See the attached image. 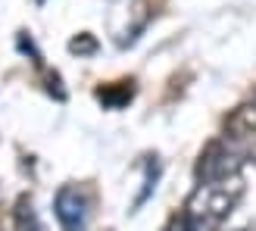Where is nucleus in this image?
<instances>
[{"mask_svg": "<svg viewBox=\"0 0 256 231\" xmlns=\"http://www.w3.org/2000/svg\"><path fill=\"white\" fill-rule=\"evenodd\" d=\"M72 50H75V54H91V50H94V41H91V38H82V41H72Z\"/></svg>", "mask_w": 256, "mask_h": 231, "instance_id": "nucleus-6", "label": "nucleus"}, {"mask_svg": "<svg viewBox=\"0 0 256 231\" xmlns=\"http://www.w3.org/2000/svg\"><path fill=\"white\" fill-rule=\"evenodd\" d=\"M12 222H16V231H44L41 222H38V212H34V206H32V200H19Z\"/></svg>", "mask_w": 256, "mask_h": 231, "instance_id": "nucleus-5", "label": "nucleus"}, {"mask_svg": "<svg viewBox=\"0 0 256 231\" xmlns=\"http://www.w3.org/2000/svg\"><path fill=\"white\" fill-rule=\"evenodd\" d=\"M56 219L62 225V231H84L88 225V197L82 194L78 188H60V194H56Z\"/></svg>", "mask_w": 256, "mask_h": 231, "instance_id": "nucleus-3", "label": "nucleus"}, {"mask_svg": "<svg viewBox=\"0 0 256 231\" xmlns=\"http://www.w3.org/2000/svg\"><path fill=\"white\" fill-rule=\"evenodd\" d=\"M240 169H244V160H240L238 150L225 144H212L197 162V178L200 182H222V178H238Z\"/></svg>", "mask_w": 256, "mask_h": 231, "instance_id": "nucleus-2", "label": "nucleus"}, {"mask_svg": "<svg viewBox=\"0 0 256 231\" xmlns=\"http://www.w3.org/2000/svg\"><path fill=\"white\" fill-rule=\"evenodd\" d=\"M240 194H244V184L238 178H222V182H200V188L188 197V219H194L200 225H212L222 222L232 216V210L238 206Z\"/></svg>", "mask_w": 256, "mask_h": 231, "instance_id": "nucleus-1", "label": "nucleus"}, {"mask_svg": "<svg viewBox=\"0 0 256 231\" xmlns=\"http://www.w3.org/2000/svg\"><path fill=\"white\" fill-rule=\"evenodd\" d=\"M228 128L240 134H256V97L250 104H244L240 110H234V116L228 119Z\"/></svg>", "mask_w": 256, "mask_h": 231, "instance_id": "nucleus-4", "label": "nucleus"}]
</instances>
